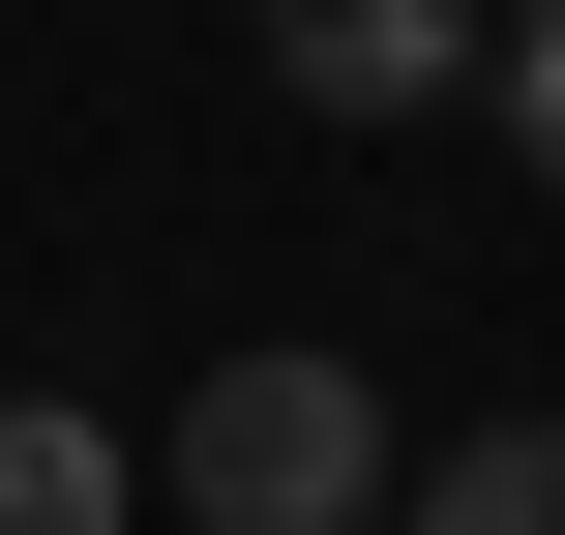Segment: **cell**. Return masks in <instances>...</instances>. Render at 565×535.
<instances>
[{
	"instance_id": "3",
	"label": "cell",
	"mask_w": 565,
	"mask_h": 535,
	"mask_svg": "<svg viewBox=\"0 0 565 535\" xmlns=\"http://www.w3.org/2000/svg\"><path fill=\"white\" fill-rule=\"evenodd\" d=\"M387 535H565V417H507V447H447V477H387Z\"/></svg>"
},
{
	"instance_id": "4",
	"label": "cell",
	"mask_w": 565,
	"mask_h": 535,
	"mask_svg": "<svg viewBox=\"0 0 565 535\" xmlns=\"http://www.w3.org/2000/svg\"><path fill=\"white\" fill-rule=\"evenodd\" d=\"M149 506V447H89V417H0V535H119Z\"/></svg>"
},
{
	"instance_id": "2",
	"label": "cell",
	"mask_w": 565,
	"mask_h": 535,
	"mask_svg": "<svg viewBox=\"0 0 565 535\" xmlns=\"http://www.w3.org/2000/svg\"><path fill=\"white\" fill-rule=\"evenodd\" d=\"M477 30L507 0H268V89L298 119H417V89H477Z\"/></svg>"
},
{
	"instance_id": "5",
	"label": "cell",
	"mask_w": 565,
	"mask_h": 535,
	"mask_svg": "<svg viewBox=\"0 0 565 535\" xmlns=\"http://www.w3.org/2000/svg\"><path fill=\"white\" fill-rule=\"evenodd\" d=\"M477 89H507V149L565 179V0H507V30H477Z\"/></svg>"
},
{
	"instance_id": "1",
	"label": "cell",
	"mask_w": 565,
	"mask_h": 535,
	"mask_svg": "<svg viewBox=\"0 0 565 535\" xmlns=\"http://www.w3.org/2000/svg\"><path fill=\"white\" fill-rule=\"evenodd\" d=\"M149 477H179V535H387L417 447H387V387H358V357H209Z\"/></svg>"
}]
</instances>
